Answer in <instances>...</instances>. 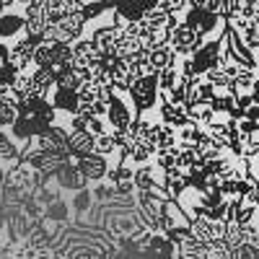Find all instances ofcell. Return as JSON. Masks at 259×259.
<instances>
[{"label": "cell", "instance_id": "cell-4", "mask_svg": "<svg viewBox=\"0 0 259 259\" xmlns=\"http://www.w3.org/2000/svg\"><path fill=\"white\" fill-rule=\"evenodd\" d=\"M168 36H166V45L174 50L179 57H189L194 50H197L202 41H205V36L202 34H197L194 29H189L184 21H177V18H171L168 21Z\"/></svg>", "mask_w": 259, "mask_h": 259}, {"label": "cell", "instance_id": "cell-12", "mask_svg": "<svg viewBox=\"0 0 259 259\" xmlns=\"http://www.w3.org/2000/svg\"><path fill=\"white\" fill-rule=\"evenodd\" d=\"M68 153L70 158L94 153V135L89 130H68Z\"/></svg>", "mask_w": 259, "mask_h": 259}, {"label": "cell", "instance_id": "cell-6", "mask_svg": "<svg viewBox=\"0 0 259 259\" xmlns=\"http://www.w3.org/2000/svg\"><path fill=\"white\" fill-rule=\"evenodd\" d=\"M21 34H26L24 29V13L11 11V8H0V41H16Z\"/></svg>", "mask_w": 259, "mask_h": 259}, {"label": "cell", "instance_id": "cell-15", "mask_svg": "<svg viewBox=\"0 0 259 259\" xmlns=\"http://www.w3.org/2000/svg\"><path fill=\"white\" fill-rule=\"evenodd\" d=\"M161 187H163V192H166V197H168V200H177L179 194L187 189V177H184V171H179V168L163 171Z\"/></svg>", "mask_w": 259, "mask_h": 259}, {"label": "cell", "instance_id": "cell-3", "mask_svg": "<svg viewBox=\"0 0 259 259\" xmlns=\"http://www.w3.org/2000/svg\"><path fill=\"white\" fill-rule=\"evenodd\" d=\"M124 94H130V99H133L135 112H140V114L150 112L156 106V101H158V78H156V73L133 78Z\"/></svg>", "mask_w": 259, "mask_h": 259}, {"label": "cell", "instance_id": "cell-18", "mask_svg": "<svg viewBox=\"0 0 259 259\" xmlns=\"http://www.w3.org/2000/svg\"><path fill=\"white\" fill-rule=\"evenodd\" d=\"M80 83H83L80 73H78V70H73L70 65H68V68H65L57 78H55V85H62V89H73V91H78V89H80Z\"/></svg>", "mask_w": 259, "mask_h": 259}, {"label": "cell", "instance_id": "cell-17", "mask_svg": "<svg viewBox=\"0 0 259 259\" xmlns=\"http://www.w3.org/2000/svg\"><path fill=\"white\" fill-rule=\"evenodd\" d=\"M114 150H119V140H117V135L114 133H101V135H96L94 138V153H99V156H106L109 158Z\"/></svg>", "mask_w": 259, "mask_h": 259}, {"label": "cell", "instance_id": "cell-24", "mask_svg": "<svg viewBox=\"0 0 259 259\" xmlns=\"http://www.w3.org/2000/svg\"><path fill=\"white\" fill-rule=\"evenodd\" d=\"M78 3H80V6H85V3H96V0H78Z\"/></svg>", "mask_w": 259, "mask_h": 259}, {"label": "cell", "instance_id": "cell-8", "mask_svg": "<svg viewBox=\"0 0 259 259\" xmlns=\"http://www.w3.org/2000/svg\"><path fill=\"white\" fill-rule=\"evenodd\" d=\"M119 34H122V26H117V24H106V26L94 29V34H91L89 39L94 41V47L99 50V55H114V47H117Z\"/></svg>", "mask_w": 259, "mask_h": 259}, {"label": "cell", "instance_id": "cell-16", "mask_svg": "<svg viewBox=\"0 0 259 259\" xmlns=\"http://www.w3.org/2000/svg\"><path fill=\"white\" fill-rule=\"evenodd\" d=\"M177 52L171 50L168 45H163V47H156V50H148V62H150V68H153V73H158V70H163V68H168L171 62H177Z\"/></svg>", "mask_w": 259, "mask_h": 259}, {"label": "cell", "instance_id": "cell-10", "mask_svg": "<svg viewBox=\"0 0 259 259\" xmlns=\"http://www.w3.org/2000/svg\"><path fill=\"white\" fill-rule=\"evenodd\" d=\"M158 114H161V122L168 124V127H184L189 122L187 117V106L184 104H177V101H168V99H161V106H158Z\"/></svg>", "mask_w": 259, "mask_h": 259}, {"label": "cell", "instance_id": "cell-5", "mask_svg": "<svg viewBox=\"0 0 259 259\" xmlns=\"http://www.w3.org/2000/svg\"><path fill=\"white\" fill-rule=\"evenodd\" d=\"M135 117H138V112L130 106L117 91L106 99V112H104V122H106V127H109V133H114V135H122V133H127V127L135 122Z\"/></svg>", "mask_w": 259, "mask_h": 259}, {"label": "cell", "instance_id": "cell-7", "mask_svg": "<svg viewBox=\"0 0 259 259\" xmlns=\"http://www.w3.org/2000/svg\"><path fill=\"white\" fill-rule=\"evenodd\" d=\"M73 163L80 168V174L89 182H104V174H106V168H109L106 156H99V153H85V156L75 158Z\"/></svg>", "mask_w": 259, "mask_h": 259}, {"label": "cell", "instance_id": "cell-1", "mask_svg": "<svg viewBox=\"0 0 259 259\" xmlns=\"http://www.w3.org/2000/svg\"><path fill=\"white\" fill-rule=\"evenodd\" d=\"M179 21H184L189 29L202 34L205 39L207 36H221L226 31V18H221L212 11H205V8H194V6H187V11L179 16Z\"/></svg>", "mask_w": 259, "mask_h": 259}, {"label": "cell", "instance_id": "cell-13", "mask_svg": "<svg viewBox=\"0 0 259 259\" xmlns=\"http://www.w3.org/2000/svg\"><path fill=\"white\" fill-rule=\"evenodd\" d=\"M55 177L60 179V187L73 189V192H80V189H85V184H89V179L80 174V168H78L75 163H70V161L62 163V166L55 171Z\"/></svg>", "mask_w": 259, "mask_h": 259}, {"label": "cell", "instance_id": "cell-23", "mask_svg": "<svg viewBox=\"0 0 259 259\" xmlns=\"http://www.w3.org/2000/svg\"><path fill=\"white\" fill-rule=\"evenodd\" d=\"M29 0H0V6H24Z\"/></svg>", "mask_w": 259, "mask_h": 259}, {"label": "cell", "instance_id": "cell-2", "mask_svg": "<svg viewBox=\"0 0 259 259\" xmlns=\"http://www.w3.org/2000/svg\"><path fill=\"white\" fill-rule=\"evenodd\" d=\"M85 29V18L80 11H73V13H62L60 18L50 21V24L45 26V31H41V39H47V41H73L83 34Z\"/></svg>", "mask_w": 259, "mask_h": 259}, {"label": "cell", "instance_id": "cell-21", "mask_svg": "<svg viewBox=\"0 0 259 259\" xmlns=\"http://www.w3.org/2000/svg\"><path fill=\"white\" fill-rule=\"evenodd\" d=\"M16 101H18L16 91L11 89V85H6V83H0V104H16Z\"/></svg>", "mask_w": 259, "mask_h": 259}, {"label": "cell", "instance_id": "cell-22", "mask_svg": "<svg viewBox=\"0 0 259 259\" xmlns=\"http://www.w3.org/2000/svg\"><path fill=\"white\" fill-rule=\"evenodd\" d=\"M135 3L140 6V11H148V8H153V6H158V0H135Z\"/></svg>", "mask_w": 259, "mask_h": 259}, {"label": "cell", "instance_id": "cell-19", "mask_svg": "<svg viewBox=\"0 0 259 259\" xmlns=\"http://www.w3.org/2000/svg\"><path fill=\"white\" fill-rule=\"evenodd\" d=\"M187 6H189V0H158V8L166 11L171 18H177V21H179V16L187 11Z\"/></svg>", "mask_w": 259, "mask_h": 259}, {"label": "cell", "instance_id": "cell-14", "mask_svg": "<svg viewBox=\"0 0 259 259\" xmlns=\"http://www.w3.org/2000/svg\"><path fill=\"white\" fill-rule=\"evenodd\" d=\"M148 140L153 143L156 148V153L158 150H168V148H174L177 145V130L174 127H168V124H156V122H150V135Z\"/></svg>", "mask_w": 259, "mask_h": 259}, {"label": "cell", "instance_id": "cell-9", "mask_svg": "<svg viewBox=\"0 0 259 259\" xmlns=\"http://www.w3.org/2000/svg\"><path fill=\"white\" fill-rule=\"evenodd\" d=\"M24 29L26 34L31 36H41V31H45V26L50 24L47 21V13L41 11V6L36 3V0H29V3H24Z\"/></svg>", "mask_w": 259, "mask_h": 259}, {"label": "cell", "instance_id": "cell-20", "mask_svg": "<svg viewBox=\"0 0 259 259\" xmlns=\"http://www.w3.org/2000/svg\"><path fill=\"white\" fill-rule=\"evenodd\" d=\"M16 104H0V130L3 127H11L16 122Z\"/></svg>", "mask_w": 259, "mask_h": 259}, {"label": "cell", "instance_id": "cell-11", "mask_svg": "<svg viewBox=\"0 0 259 259\" xmlns=\"http://www.w3.org/2000/svg\"><path fill=\"white\" fill-rule=\"evenodd\" d=\"M52 96L47 99L50 104H52V109L55 112H65V114H73L75 109H78V91H73V89H62V85H52V91H50Z\"/></svg>", "mask_w": 259, "mask_h": 259}]
</instances>
